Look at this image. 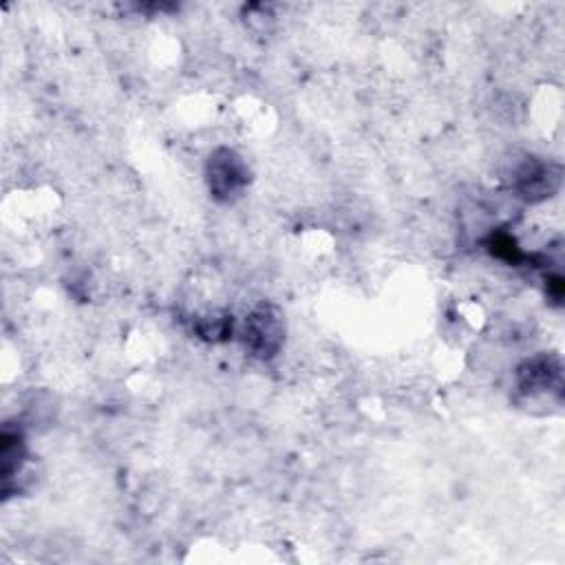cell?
<instances>
[{"label": "cell", "mask_w": 565, "mask_h": 565, "mask_svg": "<svg viewBox=\"0 0 565 565\" xmlns=\"http://www.w3.org/2000/svg\"><path fill=\"white\" fill-rule=\"evenodd\" d=\"M236 331L249 355L271 360L285 340V318L276 305L263 302L245 313Z\"/></svg>", "instance_id": "1"}, {"label": "cell", "mask_w": 565, "mask_h": 565, "mask_svg": "<svg viewBox=\"0 0 565 565\" xmlns=\"http://www.w3.org/2000/svg\"><path fill=\"white\" fill-rule=\"evenodd\" d=\"M205 183L212 199L221 203L236 201L249 183L247 161L234 148H214L205 161Z\"/></svg>", "instance_id": "2"}, {"label": "cell", "mask_w": 565, "mask_h": 565, "mask_svg": "<svg viewBox=\"0 0 565 565\" xmlns=\"http://www.w3.org/2000/svg\"><path fill=\"white\" fill-rule=\"evenodd\" d=\"M516 391L523 399H561L563 395V364L554 353H534L525 358L514 373Z\"/></svg>", "instance_id": "3"}, {"label": "cell", "mask_w": 565, "mask_h": 565, "mask_svg": "<svg viewBox=\"0 0 565 565\" xmlns=\"http://www.w3.org/2000/svg\"><path fill=\"white\" fill-rule=\"evenodd\" d=\"M561 166L539 157H525L512 172V188L525 203H541L554 196L561 188Z\"/></svg>", "instance_id": "4"}, {"label": "cell", "mask_w": 565, "mask_h": 565, "mask_svg": "<svg viewBox=\"0 0 565 565\" xmlns=\"http://www.w3.org/2000/svg\"><path fill=\"white\" fill-rule=\"evenodd\" d=\"M0 477L4 483V490L11 486V481L22 475L26 466V444L20 428H11L9 424L2 430L0 437Z\"/></svg>", "instance_id": "5"}, {"label": "cell", "mask_w": 565, "mask_h": 565, "mask_svg": "<svg viewBox=\"0 0 565 565\" xmlns=\"http://www.w3.org/2000/svg\"><path fill=\"white\" fill-rule=\"evenodd\" d=\"M486 247L497 260H503L508 265H521L527 258V254L521 249L516 238L503 230L490 232V236L486 238Z\"/></svg>", "instance_id": "6"}]
</instances>
